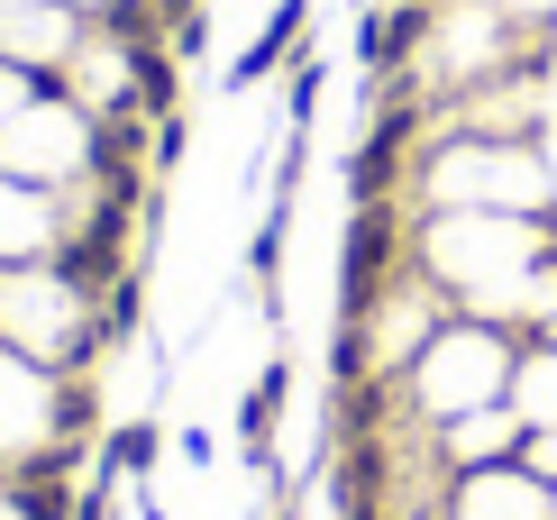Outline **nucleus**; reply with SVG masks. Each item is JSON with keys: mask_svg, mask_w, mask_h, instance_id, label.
Returning <instances> with one entry per match:
<instances>
[{"mask_svg": "<svg viewBox=\"0 0 557 520\" xmlns=\"http://www.w3.org/2000/svg\"><path fill=\"white\" fill-rule=\"evenodd\" d=\"M393 256H403V210L393 201H357V220H347V274H338L347 320H375V301L393 283Z\"/></svg>", "mask_w": 557, "mask_h": 520, "instance_id": "obj_1", "label": "nucleus"}, {"mask_svg": "<svg viewBox=\"0 0 557 520\" xmlns=\"http://www.w3.org/2000/svg\"><path fill=\"white\" fill-rule=\"evenodd\" d=\"M301 28H311V0H274V18H265V37L247 46L238 64H228V91H247V83H265V74H284V64L301 55Z\"/></svg>", "mask_w": 557, "mask_h": 520, "instance_id": "obj_2", "label": "nucleus"}, {"mask_svg": "<svg viewBox=\"0 0 557 520\" xmlns=\"http://www.w3.org/2000/svg\"><path fill=\"white\" fill-rule=\"evenodd\" d=\"M128 101L147 110V120H183V55H174V37L165 46H128Z\"/></svg>", "mask_w": 557, "mask_h": 520, "instance_id": "obj_3", "label": "nucleus"}, {"mask_svg": "<svg viewBox=\"0 0 557 520\" xmlns=\"http://www.w3.org/2000/svg\"><path fill=\"white\" fill-rule=\"evenodd\" d=\"M284 401H293V366H265L257 374V393L238 401V447L265 466V447H274V420H284Z\"/></svg>", "mask_w": 557, "mask_h": 520, "instance_id": "obj_4", "label": "nucleus"}, {"mask_svg": "<svg viewBox=\"0 0 557 520\" xmlns=\"http://www.w3.org/2000/svg\"><path fill=\"white\" fill-rule=\"evenodd\" d=\"M91 320H101V347H120V338H137V320H147V274H120L110 283V301H91Z\"/></svg>", "mask_w": 557, "mask_h": 520, "instance_id": "obj_5", "label": "nucleus"}, {"mask_svg": "<svg viewBox=\"0 0 557 520\" xmlns=\"http://www.w3.org/2000/svg\"><path fill=\"white\" fill-rule=\"evenodd\" d=\"M101 466L110 475H147L156 466V420H120V430L101 438Z\"/></svg>", "mask_w": 557, "mask_h": 520, "instance_id": "obj_6", "label": "nucleus"}, {"mask_svg": "<svg viewBox=\"0 0 557 520\" xmlns=\"http://www.w3.org/2000/svg\"><path fill=\"white\" fill-rule=\"evenodd\" d=\"M10 503H18V520H74V493L55 475H10Z\"/></svg>", "mask_w": 557, "mask_h": 520, "instance_id": "obj_7", "label": "nucleus"}, {"mask_svg": "<svg viewBox=\"0 0 557 520\" xmlns=\"http://www.w3.org/2000/svg\"><path fill=\"white\" fill-rule=\"evenodd\" d=\"M320 91H330V64L301 46L293 55V91H284V110H293V128H311V110H320Z\"/></svg>", "mask_w": 557, "mask_h": 520, "instance_id": "obj_8", "label": "nucleus"}, {"mask_svg": "<svg viewBox=\"0 0 557 520\" xmlns=\"http://www.w3.org/2000/svg\"><path fill=\"white\" fill-rule=\"evenodd\" d=\"M284 210H293V201H274V220L257 228V247H247V265H257V283H274V274H284Z\"/></svg>", "mask_w": 557, "mask_h": 520, "instance_id": "obj_9", "label": "nucleus"}, {"mask_svg": "<svg viewBox=\"0 0 557 520\" xmlns=\"http://www.w3.org/2000/svg\"><path fill=\"white\" fill-rule=\"evenodd\" d=\"M55 430H64V438L91 430V384H83V374H64V384H55Z\"/></svg>", "mask_w": 557, "mask_h": 520, "instance_id": "obj_10", "label": "nucleus"}, {"mask_svg": "<svg viewBox=\"0 0 557 520\" xmlns=\"http://www.w3.org/2000/svg\"><path fill=\"white\" fill-rule=\"evenodd\" d=\"M74 520H120V475H110V466L74 493Z\"/></svg>", "mask_w": 557, "mask_h": 520, "instance_id": "obj_11", "label": "nucleus"}, {"mask_svg": "<svg viewBox=\"0 0 557 520\" xmlns=\"http://www.w3.org/2000/svg\"><path fill=\"white\" fill-rule=\"evenodd\" d=\"M147 10H156V18H165V28H183V18H193V10H201V0H147Z\"/></svg>", "mask_w": 557, "mask_h": 520, "instance_id": "obj_12", "label": "nucleus"}, {"mask_svg": "<svg viewBox=\"0 0 557 520\" xmlns=\"http://www.w3.org/2000/svg\"><path fill=\"white\" fill-rule=\"evenodd\" d=\"M421 10H438V0H421Z\"/></svg>", "mask_w": 557, "mask_h": 520, "instance_id": "obj_13", "label": "nucleus"}]
</instances>
